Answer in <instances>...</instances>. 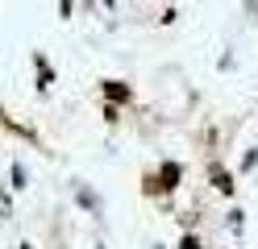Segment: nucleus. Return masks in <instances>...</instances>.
<instances>
[{
	"label": "nucleus",
	"instance_id": "39448f33",
	"mask_svg": "<svg viewBox=\"0 0 258 249\" xmlns=\"http://www.w3.org/2000/svg\"><path fill=\"white\" fill-rule=\"evenodd\" d=\"M179 249H200V241H196V237H183V245H179Z\"/></svg>",
	"mask_w": 258,
	"mask_h": 249
},
{
	"label": "nucleus",
	"instance_id": "7ed1b4c3",
	"mask_svg": "<svg viewBox=\"0 0 258 249\" xmlns=\"http://www.w3.org/2000/svg\"><path fill=\"white\" fill-rule=\"evenodd\" d=\"M213 179H217V191H225V195L233 191V179H229V171H221V166H217V171H213Z\"/></svg>",
	"mask_w": 258,
	"mask_h": 249
},
{
	"label": "nucleus",
	"instance_id": "0eeeda50",
	"mask_svg": "<svg viewBox=\"0 0 258 249\" xmlns=\"http://www.w3.org/2000/svg\"><path fill=\"white\" fill-rule=\"evenodd\" d=\"M25 249H29V245H25Z\"/></svg>",
	"mask_w": 258,
	"mask_h": 249
},
{
	"label": "nucleus",
	"instance_id": "f257e3e1",
	"mask_svg": "<svg viewBox=\"0 0 258 249\" xmlns=\"http://www.w3.org/2000/svg\"><path fill=\"white\" fill-rule=\"evenodd\" d=\"M179 175H183L179 166L167 162V166H163V183H158V187H163V191H175V187H179Z\"/></svg>",
	"mask_w": 258,
	"mask_h": 249
},
{
	"label": "nucleus",
	"instance_id": "f03ea898",
	"mask_svg": "<svg viewBox=\"0 0 258 249\" xmlns=\"http://www.w3.org/2000/svg\"><path fill=\"white\" fill-rule=\"evenodd\" d=\"M104 96H108V100H129V88L117 83V79H108V83H104Z\"/></svg>",
	"mask_w": 258,
	"mask_h": 249
},
{
	"label": "nucleus",
	"instance_id": "423d86ee",
	"mask_svg": "<svg viewBox=\"0 0 258 249\" xmlns=\"http://www.w3.org/2000/svg\"><path fill=\"white\" fill-rule=\"evenodd\" d=\"M246 9H250V13H254V17H258V0H246Z\"/></svg>",
	"mask_w": 258,
	"mask_h": 249
},
{
	"label": "nucleus",
	"instance_id": "20e7f679",
	"mask_svg": "<svg viewBox=\"0 0 258 249\" xmlns=\"http://www.w3.org/2000/svg\"><path fill=\"white\" fill-rule=\"evenodd\" d=\"M79 204H84V208H92V212H96V195H92V191H84V187H79Z\"/></svg>",
	"mask_w": 258,
	"mask_h": 249
}]
</instances>
